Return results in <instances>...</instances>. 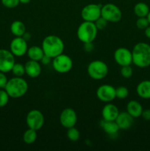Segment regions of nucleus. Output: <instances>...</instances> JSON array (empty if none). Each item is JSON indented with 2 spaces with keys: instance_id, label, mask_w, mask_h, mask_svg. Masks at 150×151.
Masks as SVG:
<instances>
[{
  "instance_id": "f257e3e1",
  "label": "nucleus",
  "mask_w": 150,
  "mask_h": 151,
  "mask_svg": "<svg viewBox=\"0 0 150 151\" xmlns=\"http://www.w3.org/2000/svg\"><path fill=\"white\" fill-rule=\"evenodd\" d=\"M132 63L139 68L150 66V45L145 42H139L132 50Z\"/></svg>"
},
{
  "instance_id": "f03ea898",
  "label": "nucleus",
  "mask_w": 150,
  "mask_h": 151,
  "mask_svg": "<svg viewBox=\"0 0 150 151\" xmlns=\"http://www.w3.org/2000/svg\"><path fill=\"white\" fill-rule=\"evenodd\" d=\"M41 47L44 50V55L52 59L63 53L64 50V43L60 37L50 35L44 38Z\"/></svg>"
},
{
  "instance_id": "7ed1b4c3",
  "label": "nucleus",
  "mask_w": 150,
  "mask_h": 151,
  "mask_svg": "<svg viewBox=\"0 0 150 151\" xmlns=\"http://www.w3.org/2000/svg\"><path fill=\"white\" fill-rule=\"evenodd\" d=\"M4 90L11 98H19L27 92L28 83L21 77H16L8 80Z\"/></svg>"
},
{
  "instance_id": "20e7f679",
  "label": "nucleus",
  "mask_w": 150,
  "mask_h": 151,
  "mask_svg": "<svg viewBox=\"0 0 150 151\" xmlns=\"http://www.w3.org/2000/svg\"><path fill=\"white\" fill-rule=\"evenodd\" d=\"M98 29L96 27L94 22H85L79 24L77 28V38L83 44L91 43L96 38Z\"/></svg>"
},
{
  "instance_id": "39448f33",
  "label": "nucleus",
  "mask_w": 150,
  "mask_h": 151,
  "mask_svg": "<svg viewBox=\"0 0 150 151\" xmlns=\"http://www.w3.org/2000/svg\"><path fill=\"white\" fill-rule=\"evenodd\" d=\"M87 71L88 75L92 79L101 80L108 74V66L102 60H95L88 64Z\"/></svg>"
},
{
  "instance_id": "423d86ee",
  "label": "nucleus",
  "mask_w": 150,
  "mask_h": 151,
  "mask_svg": "<svg viewBox=\"0 0 150 151\" xmlns=\"http://www.w3.org/2000/svg\"><path fill=\"white\" fill-rule=\"evenodd\" d=\"M101 16L107 22L116 23L122 18V12L118 6L113 3H107L101 6Z\"/></svg>"
},
{
  "instance_id": "0eeeda50",
  "label": "nucleus",
  "mask_w": 150,
  "mask_h": 151,
  "mask_svg": "<svg viewBox=\"0 0 150 151\" xmlns=\"http://www.w3.org/2000/svg\"><path fill=\"white\" fill-rule=\"evenodd\" d=\"M52 67L55 72L60 74L67 73L71 70L73 67L72 59L66 54L59 55L52 58Z\"/></svg>"
},
{
  "instance_id": "6e6552de",
  "label": "nucleus",
  "mask_w": 150,
  "mask_h": 151,
  "mask_svg": "<svg viewBox=\"0 0 150 151\" xmlns=\"http://www.w3.org/2000/svg\"><path fill=\"white\" fill-rule=\"evenodd\" d=\"M101 5L97 4H88L81 10V17L85 22H95L101 17Z\"/></svg>"
},
{
  "instance_id": "1a4fd4ad",
  "label": "nucleus",
  "mask_w": 150,
  "mask_h": 151,
  "mask_svg": "<svg viewBox=\"0 0 150 151\" xmlns=\"http://www.w3.org/2000/svg\"><path fill=\"white\" fill-rule=\"evenodd\" d=\"M26 122L29 128L38 131L44 125V116L39 110L33 109L28 112L26 117Z\"/></svg>"
},
{
  "instance_id": "9d476101",
  "label": "nucleus",
  "mask_w": 150,
  "mask_h": 151,
  "mask_svg": "<svg viewBox=\"0 0 150 151\" xmlns=\"http://www.w3.org/2000/svg\"><path fill=\"white\" fill-rule=\"evenodd\" d=\"M15 63V56L10 50L0 49V72H10Z\"/></svg>"
},
{
  "instance_id": "9b49d317",
  "label": "nucleus",
  "mask_w": 150,
  "mask_h": 151,
  "mask_svg": "<svg viewBox=\"0 0 150 151\" xmlns=\"http://www.w3.org/2000/svg\"><path fill=\"white\" fill-rule=\"evenodd\" d=\"M77 121L76 113L71 108H66L62 111L60 115V122L62 126L68 128L74 127Z\"/></svg>"
},
{
  "instance_id": "f8f14e48",
  "label": "nucleus",
  "mask_w": 150,
  "mask_h": 151,
  "mask_svg": "<svg viewBox=\"0 0 150 151\" xmlns=\"http://www.w3.org/2000/svg\"><path fill=\"white\" fill-rule=\"evenodd\" d=\"M97 98L104 103H110L116 97V88L109 84H103L96 90Z\"/></svg>"
},
{
  "instance_id": "ddd939ff",
  "label": "nucleus",
  "mask_w": 150,
  "mask_h": 151,
  "mask_svg": "<svg viewBox=\"0 0 150 151\" xmlns=\"http://www.w3.org/2000/svg\"><path fill=\"white\" fill-rule=\"evenodd\" d=\"M27 50V41L22 37H16L10 42V50L14 56L22 57L26 54Z\"/></svg>"
},
{
  "instance_id": "4468645a",
  "label": "nucleus",
  "mask_w": 150,
  "mask_h": 151,
  "mask_svg": "<svg viewBox=\"0 0 150 151\" xmlns=\"http://www.w3.org/2000/svg\"><path fill=\"white\" fill-rule=\"evenodd\" d=\"M114 60L119 66H127L132 63V51L125 47H119L114 52Z\"/></svg>"
},
{
  "instance_id": "2eb2a0df",
  "label": "nucleus",
  "mask_w": 150,
  "mask_h": 151,
  "mask_svg": "<svg viewBox=\"0 0 150 151\" xmlns=\"http://www.w3.org/2000/svg\"><path fill=\"white\" fill-rule=\"evenodd\" d=\"M116 122L117 123L119 129L127 130L132 127L134 122V118L128 113L126 112H119L117 118L116 119Z\"/></svg>"
},
{
  "instance_id": "dca6fc26",
  "label": "nucleus",
  "mask_w": 150,
  "mask_h": 151,
  "mask_svg": "<svg viewBox=\"0 0 150 151\" xmlns=\"http://www.w3.org/2000/svg\"><path fill=\"white\" fill-rule=\"evenodd\" d=\"M119 114V109L112 103H107L103 107L101 111V116L104 120L115 121Z\"/></svg>"
},
{
  "instance_id": "f3484780",
  "label": "nucleus",
  "mask_w": 150,
  "mask_h": 151,
  "mask_svg": "<svg viewBox=\"0 0 150 151\" xmlns=\"http://www.w3.org/2000/svg\"><path fill=\"white\" fill-rule=\"evenodd\" d=\"M25 74L32 78H38L41 73V66L39 61L30 60L26 62L24 65Z\"/></svg>"
},
{
  "instance_id": "a211bd4d",
  "label": "nucleus",
  "mask_w": 150,
  "mask_h": 151,
  "mask_svg": "<svg viewBox=\"0 0 150 151\" xmlns=\"http://www.w3.org/2000/svg\"><path fill=\"white\" fill-rule=\"evenodd\" d=\"M143 107L141 103L137 100H130L126 105V111L135 119L141 116Z\"/></svg>"
},
{
  "instance_id": "6ab92c4d",
  "label": "nucleus",
  "mask_w": 150,
  "mask_h": 151,
  "mask_svg": "<svg viewBox=\"0 0 150 151\" xmlns=\"http://www.w3.org/2000/svg\"><path fill=\"white\" fill-rule=\"evenodd\" d=\"M136 92L141 98L150 99V81H143L139 83L137 86Z\"/></svg>"
},
{
  "instance_id": "aec40b11",
  "label": "nucleus",
  "mask_w": 150,
  "mask_h": 151,
  "mask_svg": "<svg viewBox=\"0 0 150 151\" xmlns=\"http://www.w3.org/2000/svg\"><path fill=\"white\" fill-rule=\"evenodd\" d=\"M26 54L30 60H36V61H41V58L44 55L42 47H40L38 46H32L28 48Z\"/></svg>"
},
{
  "instance_id": "412c9836",
  "label": "nucleus",
  "mask_w": 150,
  "mask_h": 151,
  "mask_svg": "<svg viewBox=\"0 0 150 151\" xmlns=\"http://www.w3.org/2000/svg\"><path fill=\"white\" fill-rule=\"evenodd\" d=\"M10 31L16 37H22L26 32V27L24 24L19 20L14 21L10 25Z\"/></svg>"
},
{
  "instance_id": "4be33fe9",
  "label": "nucleus",
  "mask_w": 150,
  "mask_h": 151,
  "mask_svg": "<svg viewBox=\"0 0 150 151\" xmlns=\"http://www.w3.org/2000/svg\"><path fill=\"white\" fill-rule=\"evenodd\" d=\"M101 126L104 132L107 133L109 135L116 134L120 130L116 121H107L103 119L101 122Z\"/></svg>"
},
{
  "instance_id": "5701e85b",
  "label": "nucleus",
  "mask_w": 150,
  "mask_h": 151,
  "mask_svg": "<svg viewBox=\"0 0 150 151\" xmlns=\"http://www.w3.org/2000/svg\"><path fill=\"white\" fill-rule=\"evenodd\" d=\"M134 13L139 17H146L149 13V7L145 2H138L134 6Z\"/></svg>"
},
{
  "instance_id": "b1692460",
  "label": "nucleus",
  "mask_w": 150,
  "mask_h": 151,
  "mask_svg": "<svg viewBox=\"0 0 150 151\" xmlns=\"http://www.w3.org/2000/svg\"><path fill=\"white\" fill-rule=\"evenodd\" d=\"M37 131L32 129V128H28L23 134V141L26 144L30 145L35 142L37 139Z\"/></svg>"
},
{
  "instance_id": "393cba45",
  "label": "nucleus",
  "mask_w": 150,
  "mask_h": 151,
  "mask_svg": "<svg viewBox=\"0 0 150 151\" xmlns=\"http://www.w3.org/2000/svg\"><path fill=\"white\" fill-rule=\"evenodd\" d=\"M66 135H67L68 139L71 142H77L80 138V133L77 128H75V126L68 128Z\"/></svg>"
},
{
  "instance_id": "a878e982",
  "label": "nucleus",
  "mask_w": 150,
  "mask_h": 151,
  "mask_svg": "<svg viewBox=\"0 0 150 151\" xmlns=\"http://www.w3.org/2000/svg\"><path fill=\"white\" fill-rule=\"evenodd\" d=\"M11 72L16 77H22L25 74L24 65L19 63H15Z\"/></svg>"
},
{
  "instance_id": "bb28decb",
  "label": "nucleus",
  "mask_w": 150,
  "mask_h": 151,
  "mask_svg": "<svg viewBox=\"0 0 150 151\" xmlns=\"http://www.w3.org/2000/svg\"><path fill=\"white\" fill-rule=\"evenodd\" d=\"M129 95V90L125 86H119L116 88V97L119 100H124Z\"/></svg>"
},
{
  "instance_id": "cd10ccee",
  "label": "nucleus",
  "mask_w": 150,
  "mask_h": 151,
  "mask_svg": "<svg viewBox=\"0 0 150 151\" xmlns=\"http://www.w3.org/2000/svg\"><path fill=\"white\" fill-rule=\"evenodd\" d=\"M10 96L7 93V91L4 88L0 89V108L5 106L8 103Z\"/></svg>"
},
{
  "instance_id": "c85d7f7f",
  "label": "nucleus",
  "mask_w": 150,
  "mask_h": 151,
  "mask_svg": "<svg viewBox=\"0 0 150 151\" xmlns=\"http://www.w3.org/2000/svg\"><path fill=\"white\" fill-rule=\"evenodd\" d=\"M132 74H133V69L131 67L130 65L121 66V76L123 78H129L130 77H132Z\"/></svg>"
},
{
  "instance_id": "c756f323",
  "label": "nucleus",
  "mask_w": 150,
  "mask_h": 151,
  "mask_svg": "<svg viewBox=\"0 0 150 151\" xmlns=\"http://www.w3.org/2000/svg\"><path fill=\"white\" fill-rule=\"evenodd\" d=\"M149 24L147 17H139L136 21V27L140 29H145Z\"/></svg>"
},
{
  "instance_id": "7c9ffc66",
  "label": "nucleus",
  "mask_w": 150,
  "mask_h": 151,
  "mask_svg": "<svg viewBox=\"0 0 150 151\" xmlns=\"http://www.w3.org/2000/svg\"><path fill=\"white\" fill-rule=\"evenodd\" d=\"M1 4L7 8H14L19 4V0H1Z\"/></svg>"
},
{
  "instance_id": "2f4dec72",
  "label": "nucleus",
  "mask_w": 150,
  "mask_h": 151,
  "mask_svg": "<svg viewBox=\"0 0 150 151\" xmlns=\"http://www.w3.org/2000/svg\"><path fill=\"white\" fill-rule=\"evenodd\" d=\"M94 24H95L96 27V28L98 29V30H102V29H104V28L106 27V26H107V22L104 19V18H102L101 16V17L99 18V19L94 22Z\"/></svg>"
},
{
  "instance_id": "473e14b6",
  "label": "nucleus",
  "mask_w": 150,
  "mask_h": 151,
  "mask_svg": "<svg viewBox=\"0 0 150 151\" xmlns=\"http://www.w3.org/2000/svg\"><path fill=\"white\" fill-rule=\"evenodd\" d=\"M8 81L7 76L5 75V73L2 72H0V88H5L7 83Z\"/></svg>"
},
{
  "instance_id": "72a5a7b5",
  "label": "nucleus",
  "mask_w": 150,
  "mask_h": 151,
  "mask_svg": "<svg viewBox=\"0 0 150 151\" xmlns=\"http://www.w3.org/2000/svg\"><path fill=\"white\" fill-rule=\"evenodd\" d=\"M141 116H142L143 119H144L145 120L150 121V109H145V110H143L142 114H141Z\"/></svg>"
},
{
  "instance_id": "f704fd0d",
  "label": "nucleus",
  "mask_w": 150,
  "mask_h": 151,
  "mask_svg": "<svg viewBox=\"0 0 150 151\" xmlns=\"http://www.w3.org/2000/svg\"><path fill=\"white\" fill-rule=\"evenodd\" d=\"M51 58L49 57V56H47V55H44V57L41 58V62L44 65H48L51 63Z\"/></svg>"
},
{
  "instance_id": "c9c22d12",
  "label": "nucleus",
  "mask_w": 150,
  "mask_h": 151,
  "mask_svg": "<svg viewBox=\"0 0 150 151\" xmlns=\"http://www.w3.org/2000/svg\"><path fill=\"white\" fill-rule=\"evenodd\" d=\"M84 49L86 52H91L94 50V46L92 45V42L91 43H86V44H84Z\"/></svg>"
},
{
  "instance_id": "e433bc0d",
  "label": "nucleus",
  "mask_w": 150,
  "mask_h": 151,
  "mask_svg": "<svg viewBox=\"0 0 150 151\" xmlns=\"http://www.w3.org/2000/svg\"><path fill=\"white\" fill-rule=\"evenodd\" d=\"M144 34H145L146 37L149 39H150V25H149L145 29H144Z\"/></svg>"
},
{
  "instance_id": "4c0bfd02",
  "label": "nucleus",
  "mask_w": 150,
  "mask_h": 151,
  "mask_svg": "<svg viewBox=\"0 0 150 151\" xmlns=\"http://www.w3.org/2000/svg\"><path fill=\"white\" fill-rule=\"evenodd\" d=\"M22 38H23L24 40H26V41H29V40L31 39V34L29 33V32H25L24 34L22 35Z\"/></svg>"
},
{
  "instance_id": "58836bf2",
  "label": "nucleus",
  "mask_w": 150,
  "mask_h": 151,
  "mask_svg": "<svg viewBox=\"0 0 150 151\" xmlns=\"http://www.w3.org/2000/svg\"><path fill=\"white\" fill-rule=\"evenodd\" d=\"M30 1L31 0H19L20 3H21V4H28V3H29Z\"/></svg>"
},
{
  "instance_id": "ea45409f",
  "label": "nucleus",
  "mask_w": 150,
  "mask_h": 151,
  "mask_svg": "<svg viewBox=\"0 0 150 151\" xmlns=\"http://www.w3.org/2000/svg\"><path fill=\"white\" fill-rule=\"evenodd\" d=\"M147 19H148V21H149V24H150V11H149V14L147 15Z\"/></svg>"
}]
</instances>
